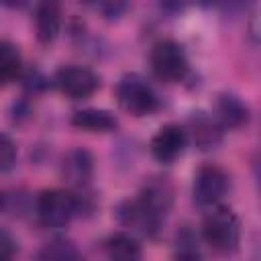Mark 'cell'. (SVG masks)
<instances>
[{"label": "cell", "mask_w": 261, "mask_h": 261, "mask_svg": "<svg viewBox=\"0 0 261 261\" xmlns=\"http://www.w3.org/2000/svg\"><path fill=\"white\" fill-rule=\"evenodd\" d=\"M35 210L41 224L51 228H61L67 226L77 214H82V210H86V196L57 188L43 190L37 196Z\"/></svg>", "instance_id": "cell-1"}, {"label": "cell", "mask_w": 261, "mask_h": 261, "mask_svg": "<svg viewBox=\"0 0 261 261\" xmlns=\"http://www.w3.org/2000/svg\"><path fill=\"white\" fill-rule=\"evenodd\" d=\"M204 241L218 255H230L237 251L241 241V222L232 208L216 206L206 214L202 224Z\"/></svg>", "instance_id": "cell-2"}, {"label": "cell", "mask_w": 261, "mask_h": 261, "mask_svg": "<svg viewBox=\"0 0 261 261\" xmlns=\"http://www.w3.org/2000/svg\"><path fill=\"white\" fill-rule=\"evenodd\" d=\"M118 104L133 116H147L159 108V98L153 86L139 73H126L116 84Z\"/></svg>", "instance_id": "cell-3"}, {"label": "cell", "mask_w": 261, "mask_h": 261, "mask_svg": "<svg viewBox=\"0 0 261 261\" xmlns=\"http://www.w3.org/2000/svg\"><path fill=\"white\" fill-rule=\"evenodd\" d=\"M151 69L163 82H179L188 73L184 47L173 39H161L151 49Z\"/></svg>", "instance_id": "cell-4"}, {"label": "cell", "mask_w": 261, "mask_h": 261, "mask_svg": "<svg viewBox=\"0 0 261 261\" xmlns=\"http://www.w3.org/2000/svg\"><path fill=\"white\" fill-rule=\"evenodd\" d=\"M228 188L230 177L222 167L214 163L202 165L194 177V202L200 206H214L226 196Z\"/></svg>", "instance_id": "cell-5"}, {"label": "cell", "mask_w": 261, "mask_h": 261, "mask_svg": "<svg viewBox=\"0 0 261 261\" xmlns=\"http://www.w3.org/2000/svg\"><path fill=\"white\" fill-rule=\"evenodd\" d=\"M55 86L59 88L61 94L73 100H84V98H90L100 88V77L90 67L63 65L55 73Z\"/></svg>", "instance_id": "cell-6"}, {"label": "cell", "mask_w": 261, "mask_h": 261, "mask_svg": "<svg viewBox=\"0 0 261 261\" xmlns=\"http://www.w3.org/2000/svg\"><path fill=\"white\" fill-rule=\"evenodd\" d=\"M116 216L126 228L135 230L139 234H145V237H157V232L161 230V224L165 220L163 216L155 214L149 206H145L139 198L120 202Z\"/></svg>", "instance_id": "cell-7"}, {"label": "cell", "mask_w": 261, "mask_h": 261, "mask_svg": "<svg viewBox=\"0 0 261 261\" xmlns=\"http://www.w3.org/2000/svg\"><path fill=\"white\" fill-rule=\"evenodd\" d=\"M186 141H188L186 130L179 124H173V122L165 124V126H161L153 135V139H151V153H153V157L157 161L171 163V161H175L184 153Z\"/></svg>", "instance_id": "cell-8"}, {"label": "cell", "mask_w": 261, "mask_h": 261, "mask_svg": "<svg viewBox=\"0 0 261 261\" xmlns=\"http://www.w3.org/2000/svg\"><path fill=\"white\" fill-rule=\"evenodd\" d=\"M61 175L69 186L86 188L94 175V159L90 151L82 147L67 151L61 161Z\"/></svg>", "instance_id": "cell-9"}, {"label": "cell", "mask_w": 261, "mask_h": 261, "mask_svg": "<svg viewBox=\"0 0 261 261\" xmlns=\"http://www.w3.org/2000/svg\"><path fill=\"white\" fill-rule=\"evenodd\" d=\"M137 198L145 206H149L155 214L165 218V214L169 212V208L173 204V186L167 177H151L145 181V186L141 188Z\"/></svg>", "instance_id": "cell-10"}, {"label": "cell", "mask_w": 261, "mask_h": 261, "mask_svg": "<svg viewBox=\"0 0 261 261\" xmlns=\"http://www.w3.org/2000/svg\"><path fill=\"white\" fill-rule=\"evenodd\" d=\"M190 133L194 139V145L200 151H210L216 149L222 141V126L220 122L206 114V112H194L190 116Z\"/></svg>", "instance_id": "cell-11"}, {"label": "cell", "mask_w": 261, "mask_h": 261, "mask_svg": "<svg viewBox=\"0 0 261 261\" xmlns=\"http://www.w3.org/2000/svg\"><path fill=\"white\" fill-rule=\"evenodd\" d=\"M216 120L220 122V126H228V128H241L249 122L251 112L249 106L234 94H218L216 98Z\"/></svg>", "instance_id": "cell-12"}, {"label": "cell", "mask_w": 261, "mask_h": 261, "mask_svg": "<svg viewBox=\"0 0 261 261\" xmlns=\"http://www.w3.org/2000/svg\"><path fill=\"white\" fill-rule=\"evenodd\" d=\"M61 31V6L57 2H41L35 8V33L39 43L49 45Z\"/></svg>", "instance_id": "cell-13"}, {"label": "cell", "mask_w": 261, "mask_h": 261, "mask_svg": "<svg viewBox=\"0 0 261 261\" xmlns=\"http://www.w3.org/2000/svg\"><path fill=\"white\" fill-rule=\"evenodd\" d=\"M71 124L75 128L90 130V133H110V130H114L118 126V120L108 110H102V108H84V110H77L71 116Z\"/></svg>", "instance_id": "cell-14"}, {"label": "cell", "mask_w": 261, "mask_h": 261, "mask_svg": "<svg viewBox=\"0 0 261 261\" xmlns=\"http://www.w3.org/2000/svg\"><path fill=\"white\" fill-rule=\"evenodd\" d=\"M106 255L110 261H143V249L128 232L112 234L106 241Z\"/></svg>", "instance_id": "cell-15"}, {"label": "cell", "mask_w": 261, "mask_h": 261, "mask_svg": "<svg viewBox=\"0 0 261 261\" xmlns=\"http://www.w3.org/2000/svg\"><path fill=\"white\" fill-rule=\"evenodd\" d=\"M22 71V55L10 41H0V86L16 80Z\"/></svg>", "instance_id": "cell-16"}, {"label": "cell", "mask_w": 261, "mask_h": 261, "mask_svg": "<svg viewBox=\"0 0 261 261\" xmlns=\"http://www.w3.org/2000/svg\"><path fill=\"white\" fill-rule=\"evenodd\" d=\"M37 261H84V257L71 241L53 239L39 249Z\"/></svg>", "instance_id": "cell-17"}, {"label": "cell", "mask_w": 261, "mask_h": 261, "mask_svg": "<svg viewBox=\"0 0 261 261\" xmlns=\"http://www.w3.org/2000/svg\"><path fill=\"white\" fill-rule=\"evenodd\" d=\"M173 259L175 261H202L200 241L190 226H181L177 230L175 247H173Z\"/></svg>", "instance_id": "cell-18"}, {"label": "cell", "mask_w": 261, "mask_h": 261, "mask_svg": "<svg viewBox=\"0 0 261 261\" xmlns=\"http://www.w3.org/2000/svg\"><path fill=\"white\" fill-rule=\"evenodd\" d=\"M14 163H16V145L8 135L0 133V173L10 171Z\"/></svg>", "instance_id": "cell-19"}, {"label": "cell", "mask_w": 261, "mask_h": 261, "mask_svg": "<svg viewBox=\"0 0 261 261\" xmlns=\"http://www.w3.org/2000/svg\"><path fill=\"white\" fill-rule=\"evenodd\" d=\"M16 255H18L16 239L8 230L0 228V261H14Z\"/></svg>", "instance_id": "cell-20"}, {"label": "cell", "mask_w": 261, "mask_h": 261, "mask_svg": "<svg viewBox=\"0 0 261 261\" xmlns=\"http://www.w3.org/2000/svg\"><path fill=\"white\" fill-rule=\"evenodd\" d=\"M124 8H126V4H102L100 6V10L104 12L106 18H116Z\"/></svg>", "instance_id": "cell-21"}, {"label": "cell", "mask_w": 261, "mask_h": 261, "mask_svg": "<svg viewBox=\"0 0 261 261\" xmlns=\"http://www.w3.org/2000/svg\"><path fill=\"white\" fill-rule=\"evenodd\" d=\"M2 206H4V194L0 192V208H2Z\"/></svg>", "instance_id": "cell-22"}]
</instances>
